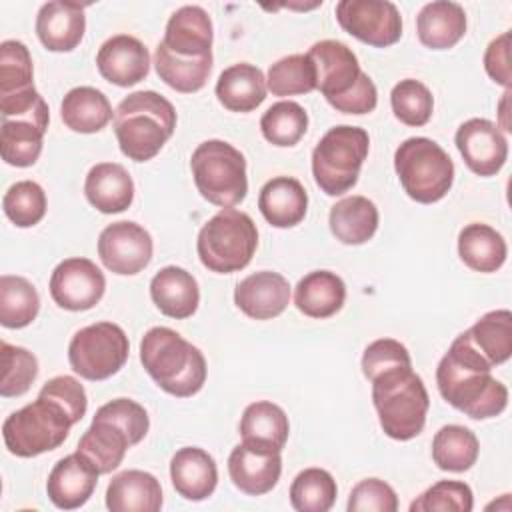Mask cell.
<instances>
[{
  "label": "cell",
  "instance_id": "obj_26",
  "mask_svg": "<svg viewBox=\"0 0 512 512\" xmlns=\"http://www.w3.org/2000/svg\"><path fill=\"white\" fill-rule=\"evenodd\" d=\"M258 208L270 226L292 228L306 216L308 194L300 180L292 176H276L260 188Z\"/></svg>",
  "mask_w": 512,
  "mask_h": 512
},
{
  "label": "cell",
  "instance_id": "obj_1",
  "mask_svg": "<svg viewBox=\"0 0 512 512\" xmlns=\"http://www.w3.org/2000/svg\"><path fill=\"white\" fill-rule=\"evenodd\" d=\"M436 384L450 406L474 420L494 418L508 404V388L492 376V366L476 354L464 332L442 356Z\"/></svg>",
  "mask_w": 512,
  "mask_h": 512
},
{
  "label": "cell",
  "instance_id": "obj_24",
  "mask_svg": "<svg viewBox=\"0 0 512 512\" xmlns=\"http://www.w3.org/2000/svg\"><path fill=\"white\" fill-rule=\"evenodd\" d=\"M150 298L164 316L184 320L196 312L200 290L196 278L188 270L166 266L150 280Z\"/></svg>",
  "mask_w": 512,
  "mask_h": 512
},
{
  "label": "cell",
  "instance_id": "obj_17",
  "mask_svg": "<svg viewBox=\"0 0 512 512\" xmlns=\"http://www.w3.org/2000/svg\"><path fill=\"white\" fill-rule=\"evenodd\" d=\"M228 474L240 492L248 496H262L278 484L282 474V456L280 452L240 442L228 456Z\"/></svg>",
  "mask_w": 512,
  "mask_h": 512
},
{
  "label": "cell",
  "instance_id": "obj_9",
  "mask_svg": "<svg viewBox=\"0 0 512 512\" xmlns=\"http://www.w3.org/2000/svg\"><path fill=\"white\" fill-rule=\"evenodd\" d=\"M72 426L74 422L62 406L38 396L32 404H26L4 420L2 438L10 454L34 458L64 444Z\"/></svg>",
  "mask_w": 512,
  "mask_h": 512
},
{
  "label": "cell",
  "instance_id": "obj_25",
  "mask_svg": "<svg viewBox=\"0 0 512 512\" xmlns=\"http://www.w3.org/2000/svg\"><path fill=\"white\" fill-rule=\"evenodd\" d=\"M84 194L98 212L118 214L130 208L134 200V182L122 164L100 162L86 174Z\"/></svg>",
  "mask_w": 512,
  "mask_h": 512
},
{
  "label": "cell",
  "instance_id": "obj_7",
  "mask_svg": "<svg viewBox=\"0 0 512 512\" xmlns=\"http://www.w3.org/2000/svg\"><path fill=\"white\" fill-rule=\"evenodd\" d=\"M368 148L370 138L364 128L348 124L330 128L312 152V174L320 190L340 196L354 188Z\"/></svg>",
  "mask_w": 512,
  "mask_h": 512
},
{
  "label": "cell",
  "instance_id": "obj_33",
  "mask_svg": "<svg viewBox=\"0 0 512 512\" xmlns=\"http://www.w3.org/2000/svg\"><path fill=\"white\" fill-rule=\"evenodd\" d=\"M378 208L366 196H346L330 208L328 224L334 238L348 246L368 242L378 230Z\"/></svg>",
  "mask_w": 512,
  "mask_h": 512
},
{
  "label": "cell",
  "instance_id": "obj_51",
  "mask_svg": "<svg viewBox=\"0 0 512 512\" xmlns=\"http://www.w3.org/2000/svg\"><path fill=\"white\" fill-rule=\"evenodd\" d=\"M38 396H44L52 402H56L58 406H62L66 410V414L72 418V422H80L86 414L88 408V398H86V390L84 386L72 378V376H56L52 380H48Z\"/></svg>",
  "mask_w": 512,
  "mask_h": 512
},
{
  "label": "cell",
  "instance_id": "obj_35",
  "mask_svg": "<svg viewBox=\"0 0 512 512\" xmlns=\"http://www.w3.org/2000/svg\"><path fill=\"white\" fill-rule=\"evenodd\" d=\"M458 254L476 272H496L506 262V240L492 226L482 222L466 224L458 234Z\"/></svg>",
  "mask_w": 512,
  "mask_h": 512
},
{
  "label": "cell",
  "instance_id": "obj_29",
  "mask_svg": "<svg viewBox=\"0 0 512 512\" xmlns=\"http://www.w3.org/2000/svg\"><path fill=\"white\" fill-rule=\"evenodd\" d=\"M266 76L248 62H238L220 72L216 98L230 112H252L266 100Z\"/></svg>",
  "mask_w": 512,
  "mask_h": 512
},
{
  "label": "cell",
  "instance_id": "obj_45",
  "mask_svg": "<svg viewBox=\"0 0 512 512\" xmlns=\"http://www.w3.org/2000/svg\"><path fill=\"white\" fill-rule=\"evenodd\" d=\"M394 116L406 126H424L432 118L434 98L432 92L414 78L400 80L390 92Z\"/></svg>",
  "mask_w": 512,
  "mask_h": 512
},
{
  "label": "cell",
  "instance_id": "obj_52",
  "mask_svg": "<svg viewBox=\"0 0 512 512\" xmlns=\"http://www.w3.org/2000/svg\"><path fill=\"white\" fill-rule=\"evenodd\" d=\"M486 74L506 90H510V32H502L494 38L484 52Z\"/></svg>",
  "mask_w": 512,
  "mask_h": 512
},
{
  "label": "cell",
  "instance_id": "obj_18",
  "mask_svg": "<svg viewBox=\"0 0 512 512\" xmlns=\"http://www.w3.org/2000/svg\"><path fill=\"white\" fill-rule=\"evenodd\" d=\"M98 476V470L80 452L68 454L50 470L46 494L60 510L80 508L90 500L98 484Z\"/></svg>",
  "mask_w": 512,
  "mask_h": 512
},
{
  "label": "cell",
  "instance_id": "obj_10",
  "mask_svg": "<svg viewBox=\"0 0 512 512\" xmlns=\"http://www.w3.org/2000/svg\"><path fill=\"white\" fill-rule=\"evenodd\" d=\"M130 342L114 322H96L80 328L68 344L70 368L86 380L98 382L114 376L128 360Z\"/></svg>",
  "mask_w": 512,
  "mask_h": 512
},
{
  "label": "cell",
  "instance_id": "obj_40",
  "mask_svg": "<svg viewBox=\"0 0 512 512\" xmlns=\"http://www.w3.org/2000/svg\"><path fill=\"white\" fill-rule=\"evenodd\" d=\"M266 88L272 96H296L316 90V68L308 54H290L268 68Z\"/></svg>",
  "mask_w": 512,
  "mask_h": 512
},
{
  "label": "cell",
  "instance_id": "obj_16",
  "mask_svg": "<svg viewBox=\"0 0 512 512\" xmlns=\"http://www.w3.org/2000/svg\"><path fill=\"white\" fill-rule=\"evenodd\" d=\"M96 66L104 80L120 88H128L148 76L150 54L138 38L130 34H116L100 46Z\"/></svg>",
  "mask_w": 512,
  "mask_h": 512
},
{
  "label": "cell",
  "instance_id": "obj_32",
  "mask_svg": "<svg viewBox=\"0 0 512 512\" xmlns=\"http://www.w3.org/2000/svg\"><path fill=\"white\" fill-rule=\"evenodd\" d=\"M346 300L344 280L330 270H314L298 280L294 288L296 308L310 318L334 316Z\"/></svg>",
  "mask_w": 512,
  "mask_h": 512
},
{
  "label": "cell",
  "instance_id": "obj_22",
  "mask_svg": "<svg viewBox=\"0 0 512 512\" xmlns=\"http://www.w3.org/2000/svg\"><path fill=\"white\" fill-rule=\"evenodd\" d=\"M212 20L200 6L178 8L164 30L162 44L180 58L212 56Z\"/></svg>",
  "mask_w": 512,
  "mask_h": 512
},
{
  "label": "cell",
  "instance_id": "obj_44",
  "mask_svg": "<svg viewBox=\"0 0 512 512\" xmlns=\"http://www.w3.org/2000/svg\"><path fill=\"white\" fill-rule=\"evenodd\" d=\"M0 356H2L0 396L14 398V396L26 394L38 376L36 356L26 348L12 346L8 342L0 344Z\"/></svg>",
  "mask_w": 512,
  "mask_h": 512
},
{
  "label": "cell",
  "instance_id": "obj_46",
  "mask_svg": "<svg viewBox=\"0 0 512 512\" xmlns=\"http://www.w3.org/2000/svg\"><path fill=\"white\" fill-rule=\"evenodd\" d=\"M34 88V66L26 44L4 40L0 44V96Z\"/></svg>",
  "mask_w": 512,
  "mask_h": 512
},
{
  "label": "cell",
  "instance_id": "obj_47",
  "mask_svg": "<svg viewBox=\"0 0 512 512\" xmlns=\"http://www.w3.org/2000/svg\"><path fill=\"white\" fill-rule=\"evenodd\" d=\"M472 508V490L460 480H440L410 504V512H470Z\"/></svg>",
  "mask_w": 512,
  "mask_h": 512
},
{
  "label": "cell",
  "instance_id": "obj_14",
  "mask_svg": "<svg viewBox=\"0 0 512 512\" xmlns=\"http://www.w3.org/2000/svg\"><path fill=\"white\" fill-rule=\"evenodd\" d=\"M306 54L316 68V90L330 106L350 94L364 76L356 54L344 42L320 40Z\"/></svg>",
  "mask_w": 512,
  "mask_h": 512
},
{
  "label": "cell",
  "instance_id": "obj_19",
  "mask_svg": "<svg viewBox=\"0 0 512 512\" xmlns=\"http://www.w3.org/2000/svg\"><path fill=\"white\" fill-rule=\"evenodd\" d=\"M290 302L288 280L272 270L246 276L234 290V304L254 320H270L280 316Z\"/></svg>",
  "mask_w": 512,
  "mask_h": 512
},
{
  "label": "cell",
  "instance_id": "obj_48",
  "mask_svg": "<svg viewBox=\"0 0 512 512\" xmlns=\"http://www.w3.org/2000/svg\"><path fill=\"white\" fill-rule=\"evenodd\" d=\"M348 512H396L398 498L390 484L380 478L360 480L348 498Z\"/></svg>",
  "mask_w": 512,
  "mask_h": 512
},
{
  "label": "cell",
  "instance_id": "obj_38",
  "mask_svg": "<svg viewBox=\"0 0 512 512\" xmlns=\"http://www.w3.org/2000/svg\"><path fill=\"white\" fill-rule=\"evenodd\" d=\"M154 68L166 86L182 94H192L204 88L212 70V56L180 58L158 42L154 50Z\"/></svg>",
  "mask_w": 512,
  "mask_h": 512
},
{
  "label": "cell",
  "instance_id": "obj_13",
  "mask_svg": "<svg viewBox=\"0 0 512 512\" xmlns=\"http://www.w3.org/2000/svg\"><path fill=\"white\" fill-rule=\"evenodd\" d=\"M106 290V278L102 270L88 258H66L50 276L52 300L70 312H82L94 308Z\"/></svg>",
  "mask_w": 512,
  "mask_h": 512
},
{
  "label": "cell",
  "instance_id": "obj_23",
  "mask_svg": "<svg viewBox=\"0 0 512 512\" xmlns=\"http://www.w3.org/2000/svg\"><path fill=\"white\" fill-rule=\"evenodd\" d=\"M170 480L182 498L200 502L216 490L218 468L206 450L184 446L170 460Z\"/></svg>",
  "mask_w": 512,
  "mask_h": 512
},
{
  "label": "cell",
  "instance_id": "obj_27",
  "mask_svg": "<svg viewBox=\"0 0 512 512\" xmlns=\"http://www.w3.org/2000/svg\"><path fill=\"white\" fill-rule=\"evenodd\" d=\"M130 446L134 444L124 428L108 418L94 414L92 424L76 446V452H80L98 470V474H110L122 464Z\"/></svg>",
  "mask_w": 512,
  "mask_h": 512
},
{
  "label": "cell",
  "instance_id": "obj_30",
  "mask_svg": "<svg viewBox=\"0 0 512 512\" xmlns=\"http://www.w3.org/2000/svg\"><path fill=\"white\" fill-rule=\"evenodd\" d=\"M416 32L426 48L448 50L466 34V12L456 2H428L416 16Z\"/></svg>",
  "mask_w": 512,
  "mask_h": 512
},
{
  "label": "cell",
  "instance_id": "obj_15",
  "mask_svg": "<svg viewBox=\"0 0 512 512\" xmlns=\"http://www.w3.org/2000/svg\"><path fill=\"white\" fill-rule=\"evenodd\" d=\"M464 164L478 176H494L508 158V140L498 124L486 118H470L458 126L454 136Z\"/></svg>",
  "mask_w": 512,
  "mask_h": 512
},
{
  "label": "cell",
  "instance_id": "obj_28",
  "mask_svg": "<svg viewBox=\"0 0 512 512\" xmlns=\"http://www.w3.org/2000/svg\"><path fill=\"white\" fill-rule=\"evenodd\" d=\"M106 506L112 512H158L162 486L150 472L124 470L112 476L106 488Z\"/></svg>",
  "mask_w": 512,
  "mask_h": 512
},
{
  "label": "cell",
  "instance_id": "obj_6",
  "mask_svg": "<svg viewBox=\"0 0 512 512\" xmlns=\"http://www.w3.org/2000/svg\"><path fill=\"white\" fill-rule=\"evenodd\" d=\"M394 170L404 192L420 202L442 200L454 182V162L448 152L430 138L414 136L394 152Z\"/></svg>",
  "mask_w": 512,
  "mask_h": 512
},
{
  "label": "cell",
  "instance_id": "obj_49",
  "mask_svg": "<svg viewBox=\"0 0 512 512\" xmlns=\"http://www.w3.org/2000/svg\"><path fill=\"white\" fill-rule=\"evenodd\" d=\"M396 366H412L410 352L402 342L394 338H378L366 346L362 354V374L368 380Z\"/></svg>",
  "mask_w": 512,
  "mask_h": 512
},
{
  "label": "cell",
  "instance_id": "obj_21",
  "mask_svg": "<svg viewBox=\"0 0 512 512\" xmlns=\"http://www.w3.org/2000/svg\"><path fill=\"white\" fill-rule=\"evenodd\" d=\"M50 122V112H36L16 118H2L0 154L2 160L16 168L32 166L42 152V140Z\"/></svg>",
  "mask_w": 512,
  "mask_h": 512
},
{
  "label": "cell",
  "instance_id": "obj_41",
  "mask_svg": "<svg viewBox=\"0 0 512 512\" xmlns=\"http://www.w3.org/2000/svg\"><path fill=\"white\" fill-rule=\"evenodd\" d=\"M260 130L270 144L288 148L298 144L300 138L306 134L308 114L298 102L280 100L262 114Z\"/></svg>",
  "mask_w": 512,
  "mask_h": 512
},
{
  "label": "cell",
  "instance_id": "obj_12",
  "mask_svg": "<svg viewBox=\"0 0 512 512\" xmlns=\"http://www.w3.org/2000/svg\"><path fill=\"white\" fill-rule=\"evenodd\" d=\"M152 236L132 220L108 224L98 236V256L102 264L120 276L142 272L152 260Z\"/></svg>",
  "mask_w": 512,
  "mask_h": 512
},
{
  "label": "cell",
  "instance_id": "obj_3",
  "mask_svg": "<svg viewBox=\"0 0 512 512\" xmlns=\"http://www.w3.org/2000/svg\"><path fill=\"white\" fill-rule=\"evenodd\" d=\"M176 128V110L154 90L128 94L114 112V134L120 152L134 160H152Z\"/></svg>",
  "mask_w": 512,
  "mask_h": 512
},
{
  "label": "cell",
  "instance_id": "obj_5",
  "mask_svg": "<svg viewBox=\"0 0 512 512\" xmlns=\"http://www.w3.org/2000/svg\"><path fill=\"white\" fill-rule=\"evenodd\" d=\"M258 246L254 220L236 208H222L198 232L196 250L204 268L232 274L246 268Z\"/></svg>",
  "mask_w": 512,
  "mask_h": 512
},
{
  "label": "cell",
  "instance_id": "obj_39",
  "mask_svg": "<svg viewBox=\"0 0 512 512\" xmlns=\"http://www.w3.org/2000/svg\"><path fill=\"white\" fill-rule=\"evenodd\" d=\"M40 310V296L24 276H0V324L4 328L28 326Z\"/></svg>",
  "mask_w": 512,
  "mask_h": 512
},
{
  "label": "cell",
  "instance_id": "obj_8",
  "mask_svg": "<svg viewBox=\"0 0 512 512\" xmlns=\"http://www.w3.org/2000/svg\"><path fill=\"white\" fill-rule=\"evenodd\" d=\"M194 184L204 200L220 208H232L246 198V158L224 140H206L190 158Z\"/></svg>",
  "mask_w": 512,
  "mask_h": 512
},
{
  "label": "cell",
  "instance_id": "obj_11",
  "mask_svg": "<svg viewBox=\"0 0 512 512\" xmlns=\"http://www.w3.org/2000/svg\"><path fill=\"white\" fill-rule=\"evenodd\" d=\"M336 20L350 36L374 48L392 46L402 36V16L386 0H340Z\"/></svg>",
  "mask_w": 512,
  "mask_h": 512
},
{
  "label": "cell",
  "instance_id": "obj_36",
  "mask_svg": "<svg viewBox=\"0 0 512 512\" xmlns=\"http://www.w3.org/2000/svg\"><path fill=\"white\" fill-rule=\"evenodd\" d=\"M464 334L476 354L492 368L512 356V314L506 308L486 312Z\"/></svg>",
  "mask_w": 512,
  "mask_h": 512
},
{
  "label": "cell",
  "instance_id": "obj_31",
  "mask_svg": "<svg viewBox=\"0 0 512 512\" xmlns=\"http://www.w3.org/2000/svg\"><path fill=\"white\" fill-rule=\"evenodd\" d=\"M290 424L286 412L268 400H258L246 406L240 420L242 442L254 448L282 452L288 440Z\"/></svg>",
  "mask_w": 512,
  "mask_h": 512
},
{
  "label": "cell",
  "instance_id": "obj_34",
  "mask_svg": "<svg viewBox=\"0 0 512 512\" xmlns=\"http://www.w3.org/2000/svg\"><path fill=\"white\" fill-rule=\"evenodd\" d=\"M60 118L72 132L94 134L112 120V106L98 88L78 86L68 90L62 98Z\"/></svg>",
  "mask_w": 512,
  "mask_h": 512
},
{
  "label": "cell",
  "instance_id": "obj_2",
  "mask_svg": "<svg viewBox=\"0 0 512 512\" xmlns=\"http://www.w3.org/2000/svg\"><path fill=\"white\" fill-rule=\"evenodd\" d=\"M140 362L148 376L176 398L198 394L206 382L204 354L166 326H154L142 336Z\"/></svg>",
  "mask_w": 512,
  "mask_h": 512
},
{
  "label": "cell",
  "instance_id": "obj_53",
  "mask_svg": "<svg viewBox=\"0 0 512 512\" xmlns=\"http://www.w3.org/2000/svg\"><path fill=\"white\" fill-rule=\"evenodd\" d=\"M508 96H510V90H506L504 94H502V102H500V116H502V128H504V132H510L512 128H510V124L506 122V104H508Z\"/></svg>",
  "mask_w": 512,
  "mask_h": 512
},
{
  "label": "cell",
  "instance_id": "obj_42",
  "mask_svg": "<svg viewBox=\"0 0 512 512\" xmlns=\"http://www.w3.org/2000/svg\"><path fill=\"white\" fill-rule=\"evenodd\" d=\"M336 480L324 468H306L290 486V504L298 512H326L336 500Z\"/></svg>",
  "mask_w": 512,
  "mask_h": 512
},
{
  "label": "cell",
  "instance_id": "obj_50",
  "mask_svg": "<svg viewBox=\"0 0 512 512\" xmlns=\"http://www.w3.org/2000/svg\"><path fill=\"white\" fill-rule=\"evenodd\" d=\"M96 416L108 418L116 422L120 428H124L132 440V444H138L150 428V418L148 412L144 410L142 404L130 400V398H116L106 402L96 410Z\"/></svg>",
  "mask_w": 512,
  "mask_h": 512
},
{
  "label": "cell",
  "instance_id": "obj_43",
  "mask_svg": "<svg viewBox=\"0 0 512 512\" xmlns=\"http://www.w3.org/2000/svg\"><path fill=\"white\" fill-rule=\"evenodd\" d=\"M2 208L6 218L18 228L36 226L46 214V192L34 180H20L6 190Z\"/></svg>",
  "mask_w": 512,
  "mask_h": 512
},
{
  "label": "cell",
  "instance_id": "obj_4",
  "mask_svg": "<svg viewBox=\"0 0 512 512\" xmlns=\"http://www.w3.org/2000/svg\"><path fill=\"white\" fill-rule=\"evenodd\" d=\"M370 382L372 402L384 434L400 442L416 438L426 424L430 406L422 378L412 366H396Z\"/></svg>",
  "mask_w": 512,
  "mask_h": 512
},
{
  "label": "cell",
  "instance_id": "obj_20",
  "mask_svg": "<svg viewBox=\"0 0 512 512\" xmlns=\"http://www.w3.org/2000/svg\"><path fill=\"white\" fill-rule=\"evenodd\" d=\"M82 4L52 0L40 6L36 16V34L42 46L50 52L74 50L86 30V16Z\"/></svg>",
  "mask_w": 512,
  "mask_h": 512
},
{
  "label": "cell",
  "instance_id": "obj_37",
  "mask_svg": "<svg viewBox=\"0 0 512 512\" xmlns=\"http://www.w3.org/2000/svg\"><path fill=\"white\" fill-rule=\"evenodd\" d=\"M476 434L460 424L442 426L432 438V460L444 472H466L478 460Z\"/></svg>",
  "mask_w": 512,
  "mask_h": 512
}]
</instances>
